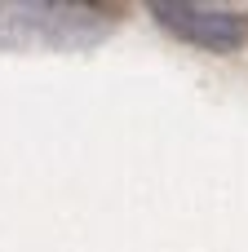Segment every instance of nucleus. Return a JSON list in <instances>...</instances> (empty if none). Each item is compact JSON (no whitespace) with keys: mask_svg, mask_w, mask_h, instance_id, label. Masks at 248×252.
Segmentation results:
<instances>
[{"mask_svg":"<svg viewBox=\"0 0 248 252\" xmlns=\"http://www.w3.org/2000/svg\"><path fill=\"white\" fill-rule=\"evenodd\" d=\"M151 9H155L160 27H169L177 40L213 49V53L240 49L248 35V22L240 13H226V9H204V4H151Z\"/></svg>","mask_w":248,"mask_h":252,"instance_id":"f257e3e1","label":"nucleus"},{"mask_svg":"<svg viewBox=\"0 0 248 252\" xmlns=\"http://www.w3.org/2000/svg\"><path fill=\"white\" fill-rule=\"evenodd\" d=\"M111 18H98L89 4H0V35H9L13 27H22V35H31L35 27L49 31V40H84V35H102Z\"/></svg>","mask_w":248,"mask_h":252,"instance_id":"f03ea898","label":"nucleus"}]
</instances>
